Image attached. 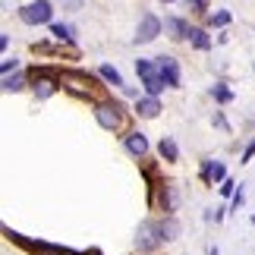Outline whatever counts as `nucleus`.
<instances>
[{
  "mask_svg": "<svg viewBox=\"0 0 255 255\" xmlns=\"http://www.w3.org/2000/svg\"><path fill=\"white\" fill-rule=\"evenodd\" d=\"M32 82H35L32 85L35 98L44 101V98H51L57 88H60V73H57V70H38V66H35V70H32Z\"/></svg>",
  "mask_w": 255,
  "mask_h": 255,
  "instance_id": "obj_1",
  "label": "nucleus"
},
{
  "mask_svg": "<svg viewBox=\"0 0 255 255\" xmlns=\"http://www.w3.org/2000/svg\"><path fill=\"white\" fill-rule=\"evenodd\" d=\"M54 16V6L51 0H32V3H25L19 9V19H22L25 25H41V22H51Z\"/></svg>",
  "mask_w": 255,
  "mask_h": 255,
  "instance_id": "obj_2",
  "label": "nucleus"
},
{
  "mask_svg": "<svg viewBox=\"0 0 255 255\" xmlns=\"http://www.w3.org/2000/svg\"><path fill=\"white\" fill-rule=\"evenodd\" d=\"M95 120L101 123L104 129L114 132V129H120V126H123V107L117 104V101H101V104L95 107Z\"/></svg>",
  "mask_w": 255,
  "mask_h": 255,
  "instance_id": "obj_3",
  "label": "nucleus"
},
{
  "mask_svg": "<svg viewBox=\"0 0 255 255\" xmlns=\"http://www.w3.org/2000/svg\"><path fill=\"white\" fill-rule=\"evenodd\" d=\"M60 85L70 88V92L79 95V98H88L95 92V79H92V76H88V73H73V70L60 73Z\"/></svg>",
  "mask_w": 255,
  "mask_h": 255,
  "instance_id": "obj_4",
  "label": "nucleus"
},
{
  "mask_svg": "<svg viewBox=\"0 0 255 255\" xmlns=\"http://www.w3.org/2000/svg\"><path fill=\"white\" fill-rule=\"evenodd\" d=\"M6 233V237L9 240H13V243H19V246H25L28 252H35V255H76L73 249H66V246H51V243H28L25 237H22V233H13V230H3Z\"/></svg>",
  "mask_w": 255,
  "mask_h": 255,
  "instance_id": "obj_5",
  "label": "nucleus"
},
{
  "mask_svg": "<svg viewBox=\"0 0 255 255\" xmlns=\"http://www.w3.org/2000/svg\"><path fill=\"white\" fill-rule=\"evenodd\" d=\"M158 35H161V19L151 16V13H145L142 22H139V32H135V44H148Z\"/></svg>",
  "mask_w": 255,
  "mask_h": 255,
  "instance_id": "obj_6",
  "label": "nucleus"
},
{
  "mask_svg": "<svg viewBox=\"0 0 255 255\" xmlns=\"http://www.w3.org/2000/svg\"><path fill=\"white\" fill-rule=\"evenodd\" d=\"M158 76L164 79V85H170V88H180V66H176L173 57H158Z\"/></svg>",
  "mask_w": 255,
  "mask_h": 255,
  "instance_id": "obj_7",
  "label": "nucleus"
},
{
  "mask_svg": "<svg viewBox=\"0 0 255 255\" xmlns=\"http://www.w3.org/2000/svg\"><path fill=\"white\" fill-rule=\"evenodd\" d=\"M161 243V230H158V224H151V221H145L142 227H139V237H135V246L139 249H154Z\"/></svg>",
  "mask_w": 255,
  "mask_h": 255,
  "instance_id": "obj_8",
  "label": "nucleus"
},
{
  "mask_svg": "<svg viewBox=\"0 0 255 255\" xmlns=\"http://www.w3.org/2000/svg\"><path fill=\"white\" fill-rule=\"evenodd\" d=\"M126 148H129V154H135V158H145V154H148V139H145L142 132H129L126 135Z\"/></svg>",
  "mask_w": 255,
  "mask_h": 255,
  "instance_id": "obj_9",
  "label": "nucleus"
},
{
  "mask_svg": "<svg viewBox=\"0 0 255 255\" xmlns=\"http://www.w3.org/2000/svg\"><path fill=\"white\" fill-rule=\"evenodd\" d=\"M164 32H167L170 38H176V41H180V38H189V32L192 28L183 22V19H176V16H170V19H164Z\"/></svg>",
  "mask_w": 255,
  "mask_h": 255,
  "instance_id": "obj_10",
  "label": "nucleus"
},
{
  "mask_svg": "<svg viewBox=\"0 0 255 255\" xmlns=\"http://www.w3.org/2000/svg\"><path fill=\"white\" fill-rule=\"evenodd\" d=\"M158 111H161V101H158V98H142V101H135V114L145 117V120H154Z\"/></svg>",
  "mask_w": 255,
  "mask_h": 255,
  "instance_id": "obj_11",
  "label": "nucleus"
},
{
  "mask_svg": "<svg viewBox=\"0 0 255 255\" xmlns=\"http://www.w3.org/2000/svg\"><path fill=\"white\" fill-rule=\"evenodd\" d=\"M161 205H164V211H176V205H180V192H176V186H173V183H164Z\"/></svg>",
  "mask_w": 255,
  "mask_h": 255,
  "instance_id": "obj_12",
  "label": "nucleus"
},
{
  "mask_svg": "<svg viewBox=\"0 0 255 255\" xmlns=\"http://www.w3.org/2000/svg\"><path fill=\"white\" fill-rule=\"evenodd\" d=\"M158 230H161V240H176L180 237V221L164 218V221H158Z\"/></svg>",
  "mask_w": 255,
  "mask_h": 255,
  "instance_id": "obj_13",
  "label": "nucleus"
},
{
  "mask_svg": "<svg viewBox=\"0 0 255 255\" xmlns=\"http://www.w3.org/2000/svg\"><path fill=\"white\" fill-rule=\"evenodd\" d=\"M224 173H227V170H224V164H214V161H205V164H202V176H205L208 183L224 180Z\"/></svg>",
  "mask_w": 255,
  "mask_h": 255,
  "instance_id": "obj_14",
  "label": "nucleus"
},
{
  "mask_svg": "<svg viewBox=\"0 0 255 255\" xmlns=\"http://www.w3.org/2000/svg\"><path fill=\"white\" fill-rule=\"evenodd\" d=\"M142 85H145V92H148V98H154L164 88V79L158 73H148V76H142Z\"/></svg>",
  "mask_w": 255,
  "mask_h": 255,
  "instance_id": "obj_15",
  "label": "nucleus"
},
{
  "mask_svg": "<svg viewBox=\"0 0 255 255\" xmlns=\"http://www.w3.org/2000/svg\"><path fill=\"white\" fill-rule=\"evenodd\" d=\"M158 148H161V158H164V161H176V158H180V148H176L173 139H161Z\"/></svg>",
  "mask_w": 255,
  "mask_h": 255,
  "instance_id": "obj_16",
  "label": "nucleus"
},
{
  "mask_svg": "<svg viewBox=\"0 0 255 255\" xmlns=\"http://www.w3.org/2000/svg\"><path fill=\"white\" fill-rule=\"evenodd\" d=\"M189 38H192V44L199 47V51H208V47H211V38H208V32H205V28H192Z\"/></svg>",
  "mask_w": 255,
  "mask_h": 255,
  "instance_id": "obj_17",
  "label": "nucleus"
},
{
  "mask_svg": "<svg viewBox=\"0 0 255 255\" xmlns=\"http://www.w3.org/2000/svg\"><path fill=\"white\" fill-rule=\"evenodd\" d=\"M51 35L57 38V41H73V38H76L73 35V25H63V22H54L51 25Z\"/></svg>",
  "mask_w": 255,
  "mask_h": 255,
  "instance_id": "obj_18",
  "label": "nucleus"
},
{
  "mask_svg": "<svg viewBox=\"0 0 255 255\" xmlns=\"http://www.w3.org/2000/svg\"><path fill=\"white\" fill-rule=\"evenodd\" d=\"M98 73H101V79H107L111 85H123V76H120V70H114V66H107V63H104Z\"/></svg>",
  "mask_w": 255,
  "mask_h": 255,
  "instance_id": "obj_19",
  "label": "nucleus"
},
{
  "mask_svg": "<svg viewBox=\"0 0 255 255\" xmlns=\"http://www.w3.org/2000/svg\"><path fill=\"white\" fill-rule=\"evenodd\" d=\"M22 85H25V79H22V76H16V73L3 76V92H19Z\"/></svg>",
  "mask_w": 255,
  "mask_h": 255,
  "instance_id": "obj_20",
  "label": "nucleus"
},
{
  "mask_svg": "<svg viewBox=\"0 0 255 255\" xmlns=\"http://www.w3.org/2000/svg\"><path fill=\"white\" fill-rule=\"evenodd\" d=\"M211 95H214V98H218V101H221V104H227V101H230V98H233V95H230V88H224L221 82H218V85H214V88H211Z\"/></svg>",
  "mask_w": 255,
  "mask_h": 255,
  "instance_id": "obj_21",
  "label": "nucleus"
},
{
  "mask_svg": "<svg viewBox=\"0 0 255 255\" xmlns=\"http://www.w3.org/2000/svg\"><path fill=\"white\" fill-rule=\"evenodd\" d=\"M135 73H139V76H148V73H158V63H148V60H139V63H135Z\"/></svg>",
  "mask_w": 255,
  "mask_h": 255,
  "instance_id": "obj_22",
  "label": "nucleus"
},
{
  "mask_svg": "<svg viewBox=\"0 0 255 255\" xmlns=\"http://www.w3.org/2000/svg\"><path fill=\"white\" fill-rule=\"evenodd\" d=\"M208 22H211V25H227V22H230V13H227V9H221V13L208 16Z\"/></svg>",
  "mask_w": 255,
  "mask_h": 255,
  "instance_id": "obj_23",
  "label": "nucleus"
},
{
  "mask_svg": "<svg viewBox=\"0 0 255 255\" xmlns=\"http://www.w3.org/2000/svg\"><path fill=\"white\" fill-rule=\"evenodd\" d=\"M57 3H60L63 9H73V13H76V9L85 6V0H57Z\"/></svg>",
  "mask_w": 255,
  "mask_h": 255,
  "instance_id": "obj_24",
  "label": "nucleus"
},
{
  "mask_svg": "<svg viewBox=\"0 0 255 255\" xmlns=\"http://www.w3.org/2000/svg\"><path fill=\"white\" fill-rule=\"evenodd\" d=\"M16 66H19V63H16V57H6V60L0 63V70H3V76H9V73L16 70Z\"/></svg>",
  "mask_w": 255,
  "mask_h": 255,
  "instance_id": "obj_25",
  "label": "nucleus"
},
{
  "mask_svg": "<svg viewBox=\"0 0 255 255\" xmlns=\"http://www.w3.org/2000/svg\"><path fill=\"white\" fill-rule=\"evenodd\" d=\"M233 186H237L233 180H224V186H221V195H237V189H233Z\"/></svg>",
  "mask_w": 255,
  "mask_h": 255,
  "instance_id": "obj_26",
  "label": "nucleus"
},
{
  "mask_svg": "<svg viewBox=\"0 0 255 255\" xmlns=\"http://www.w3.org/2000/svg\"><path fill=\"white\" fill-rule=\"evenodd\" d=\"M252 154H255V142L246 145V151H243V161H252Z\"/></svg>",
  "mask_w": 255,
  "mask_h": 255,
  "instance_id": "obj_27",
  "label": "nucleus"
},
{
  "mask_svg": "<svg viewBox=\"0 0 255 255\" xmlns=\"http://www.w3.org/2000/svg\"><path fill=\"white\" fill-rule=\"evenodd\" d=\"M243 199H246V195H243V186H240V189H237V195H233V208H240V205H243Z\"/></svg>",
  "mask_w": 255,
  "mask_h": 255,
  "instance_id": "obj_28",
  "label": "nucleus"
},
{
  "mask_svg": "<svg viewBox=\"0 0 255 255\" xmlns=\"http://www.w3.org/2000/svg\"><path fill=\"white\" fill-rule=\"evenodd\" d=\"M189 6H195V9H205V0H186Z\"/></svg>",
  "mask_w": 255,
  "mask_h": 255,
  "instance_id": "obj_29",
  "label": "nucleus"
},
{
  "mask_svg": "<svg viewBox=\"0 0 255 255\" xmlns=\"http://www.w3.org/2000/svg\"><path fill=\"white\" fill-rule=\"evenodd\" d=\"M85 255H98V252H85Z\"/></svg>",
  "mask_w": 255,
  "mask_h": 255,
  "instance_id": "obj_30",
  "label": "nucleus"
},
{
  "mask_svg": "<svg viewBox=\"0 0 255 255\" xmlns=\"http://www.w3.org/2000/svg\"><path fill=\"white\" fill-rule=\"evenodd\" d=\"M164 3H170V0H164Z\"/></svg>",
  "mask_w": 255,
  "mask_h": 255,
  "instance_id": "obj_31",
  "label": "nucleus"
}]
</instances>
